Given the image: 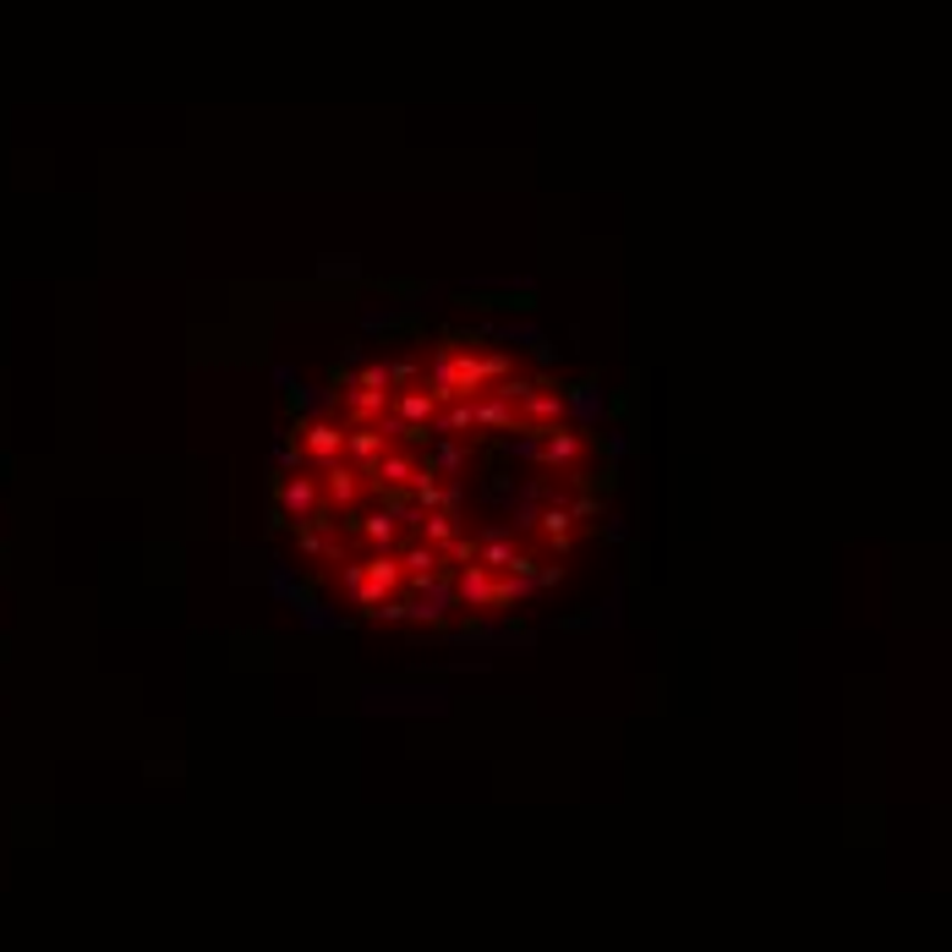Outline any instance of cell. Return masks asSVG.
Segmentation results:
<instances>
[{"instance_id": "cell-2", "label": "cell", "mask_w": 952, "mask_h": 952, "mask_svg": "<svg viewBox=\"0 0 952 952\" xmlns=\"http://www.w3.org/2000/svg\"><path fill=\"white\" fill-rule=\"evenodd\" d=\"M274 509H279V520L285 526H307L323 514V482H317V471L307 465H285L279 477H274Z\"/></svg>"}, {"instance_id": "cell-1", "label": "cell", "mask_w": 952, "mask_h": 952, "mask_svg": "<svg viewBox=\"0 0 952 952\" xmlns=\"http://www.w3.org/2000/svg\"><path fill=\"white\" fill-rule=\"evenodd\" d=\"M526 460H531L542 477H570V482H580L586 465L597 460V439H591L586 428H548V433H531Z\"/></svg>"}]
</instances>
